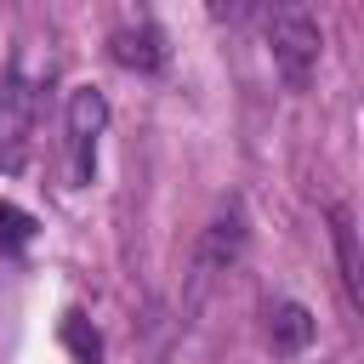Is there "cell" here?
Returning a JSON list of instances; mask_svg holds the SVG:
<instances>
[{"instance_id":"3","label":"cell","mask_w":364,"mask_h":364,"mask_svg":"<svg viewBox=\"0 0 364 364\" xmlns=\"http://www.w3.org/2000/svg\"><path fill=\"white\" fill-rule=\"evenodd\" d=\"M23 142H28V91L23 80L0 85V171L23 165Z\"/></svg>"},{"instance_id":"8","label":"cell","mask_w":364,"mask_h":364,"mask_svg":"<svg viewBox=\"0 0 364 364\" xmlns=\"http://www.w3.org/2000/svg\"><path fill=\"white\" fill-rule=\"evenodd\" d=\"M63 341H68V353H74L80 364H97V353H102L97 330H85V318H80V313H68V318H63Z\"/></svg>"},{"instance_id":"7","label":"cell","mask_w":364,"mask_h":364,"mask_svg":"<svg viewBox=\"0 0 364 364\" xmlns=\"http://www.w3.org/2000/svg\"><path fill=\"white\" fill-rule=\"evenodd\" d=\"M239 245H245V210H239V199H228V210L210 222V239H205V256H199V267L210 273V267L233 262V256H239Z\"/></svg>"},{"instance_id":"6","label":"cell","mask_w":364,"mask_h":364,"mask_svg":"<svg viewBox=\"0 0 364 364\" xmlns=\"http://www.w3.org/2000/svg\"><path fill=\"white\" fill-rule=\"evenodd\" d=\"M114 63H125V68H159L165 63V46H159V28H148V23H136V28H114Z\"/></svg>"},{"instance_id":"4","label":"cell","mask_w":364,"mask_h":364,"mask_svg":"<svg viewBox=\"0 0 364 364\" xmlns=\"http://www.w3.org/2000/svg\"><path fill=\"white\" fill-rule=\"evenodd\" d=\"M330 239H336V262H341L347 301L358 307V301H364V284H358V228H353V210H347V205L330 210Z\"/></svg>"},{"instance_id":"1","label":"cell","mask_w":364,"mask_h":364,"mask_svg":"<svg viewBox=\"0 0 364 364\" xmlns=\"http://www.w3.org/2000/svg\"><path fill=\"white\" fill-rule=\"evenodd\" d=\"M267 51H273V68L284 74L290 91H301L324 57V28L307 6H273L267 11Z\"/></svg>"},{"instance_id":"2","label":"cell","mask_w":364,"mask_h":364,"mask_svg":"<svg viewBox=\"0 0 364 364\" xmlns=\"http://www.w3.org/2000/svg\"><path fill=\"white\" fill-rule=\"evenodd\" d=\"M108 125V102L97 85H74L68 91V176L85 188L97 171V136Z\"/></svg>"},{"instance_id":"9","label":"cell","mask_w":364,"mask_h":364,"mask_svg":"<svg viewBox=\"0 0 364 364\" xmlns=\"http://www.w3.org/2000/svg\"><path fill=\"white\" fill-rule=\"evenodd\" d=\"M34 239V216L17 205H0V250H23Z\"/></svg>"},{"instance_id":"5","label":"cell","mask_w":364,"mask_h":364,"mask_svg":"<svg viewBox=\"0 0 364 364\" xmlns=\"http://www.w3.org/2000/svg\"><path fill=\"white\" fill-rule=\"evenodd\" d=\"M267 341H273V353H301L307 341H313V313L301 307V301H279L273 313H267Z\"/></svg>"}]
</instances>
